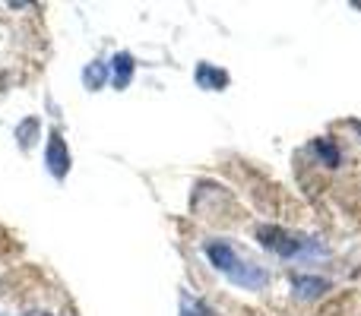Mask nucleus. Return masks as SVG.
<instances>
[{"instance_id":"nucleus-2","label":"nucleus","mask_w":361,"mask_h":316,"mask_svg":"<svg viewBox=\"0 0 361 316\" xmlns=\"http://www.w3.org/2000/svg\"><path fill=\"white\" fill-rule=\"evenodd\" d=\"M44 165H48V174H51L54 180H67L73 158H70V146H67V139L61 137V130H54V133L48 137V149H44Z\"/></svg>"},{"instance_id":"nucleus-3","label":"nucleus","mask_w":361,"mask_h":316,"mask_svg":"<svg viewBox=\"0 0 361 316\" xmlns=\"http://www.w3.org/2000/svg\"><path fill=\"white\" fill-rule=\"evenodd\" d=\"M111 86L118 89V92H124L127 86H130L133 73H137V61H133V54H127V51H118V54L111 57Z\"/></svg>"},{"instance_id":"nucleus-4","label":"nucleus","mask_w":361,"mask_h":316,"mask_svg":"<svg viewBox=\"0 0 361 316\" xmlns=\"http://www.w3.org/2000/svg\"><path fill=\"white\" fill-rule=\"evenodd\" d=\"M111 80V67H108L105 61H92L82 67V86L89 89V92H99V89H105V82Z\"/></svg>"},{"instance_id":"nucleus-5","label":"nucleus","mask_w":361,"mask_h":316,"mask_svg":"<svg viewBox=\"0 0 361 316\" xmlns=\"http://www.w3.org/2000/svg\"><path fill=\"white\" fill-rule=\"evenodd\" d=\"M38 130H42V120L35 118V114H29V118H23L16 124V143H19V149L23 152H32V146L38 143Z\"/></svg>"},{"instance_id":"nucleus-6","label":"nucleus","mask_w":361,"mask_h":316,"mask_svg":"<svg viewBox=\"0 0 361 316\" xmlns=\"http://www.w3.org/2000/svg\"><path fill=\"white\" fill-rule=\"evenodd\" d=\"M193 80H197L200 89H225L228 86V73L219 67H212V63H200L197 73H193Z\"/></svg>"},{"instance_id":"nucleus-1","label":"nucleus","mask_w":361,"mask_h":316,"mask_svg":"<svg viewBox=\"0 0 361 316\" xmlns=\"http://www.w3.org/2000/svg\"><path fill=\"white\" fill-rule=\"evenodd\" d=\"M203 253H206V260L219 269V272H225L235 285H241V288L257 291V288H263L269 282V275L263 272L260 266H254V263H244L228 241H209L203 247Z\"/></svg>"},{"instance_id":"nucleus-8","label":"nucleus","mask_w":361,"mask_h":316,"mask_svg":"<svg viewBox=\"0 0 361 316\" xmlns=\"http://www.w3.org/2000/svg\"><path fill=\"white\" fill-rule=\"evenodd\" d=\"M25 316H48V313H25Z\"/></svg>"},{"instance_id":"nucleus-7","label":"nucleus","mask_w":361,"mask_h":316,"mask_svg":"<svg viewBox=\"0 0 361 316\" xmlns=\"http://www.w3.org/2000/svg\"><path fill=\"white\" fill-rule=\"evenodd\" d=\"M180 316H203V310H200V307H190L184 301V310H180Z\"/></svg>"}]
</instances>
